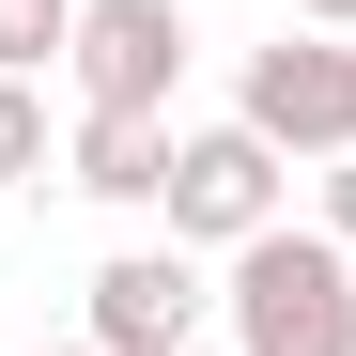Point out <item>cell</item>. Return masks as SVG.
<instances>
[{
  "label": "cell",
  "mask_w": 356,
  "mask_h": 356,
  "mask_svg": "<svg viewBox=\"0 0 356 356\" xmlns=\"http://www.w3.org/2000/svg\"><path fill=\"white\" fill-rule=\"evenodd\" d=\"M217 325H232V356H356V248L310 217V232H248L232 248V279H217Z\"/></svg>",
  "instance_id": "6da1fadb"
},
{
  "label": "cell",
  "mask_w": 356,
  "mask_h": 356,
  "mask_svg": "<svg viewBox=\"0 0 356 356\" xmlns=\"http://www.w3.org/2000/svg\"><path fill=\"white\" fill-rule=\"evenodd\" d=\"M232 124H248L264 155H356V47L341 31H279V47H248V93H232Z\"/></svg>",
  "instance_id": "7a4b0ae2"
},
{
  "label": "cell",
  "mask_w": 356,
  "mask_h": 356,
  "mask_svg": "<svg viewBox=\"0 0 356 356\" xmlns=\"http://www.w3.org/2000/svg\"><path fill=\"white\" fill-rule=\"evenodd\" d=\"M279 186H294V155H264L248 124H186V140H170V248H248V232H279Z\"/></svg>",
  "instance_id": "3957f363"
},
{
  "label": "cell",
  "mask_w": 356,
  "mask_h": 356,
  "mask_svg": "<svg viewBox=\"0 0 356 356\" xmlns=\"http://www.w3.org/2000/svg\"><path fill=\"white\" fill-rule=\"evenodd\" d=\"M202 325H217L202 248H108L93 294H78V341L93 356H202Z\"/></svg>",
  "instance_id": "277c9868"
},
{
  "label": "cell",
  "mask_w": 356,
  "mask_h": 356,
  "mask_svg": "<svg viewBox=\"0 0 356 356\" xmlns=\"http://www.w3.org/2000/svg\"><path fill=\"white\" fill-rule=\"evenodd\" d=\"M78 108H155L186 93V0H78V47H63Z\"/></svg>",
  "instance_id": "5b68a950"
},
{
  "label": "cell",
  "mask_w": 356,
  "mask_h": 356,
  "mask_svg": "<svg viewBox=\"0 0 356 356\" xmlns=\"http://www.w3.org/2000/svg\"><path fill=\"white\" fill-rule=\"evenodd\" d=\"M170 140H186V124H155V108H78L63 186H78V202H108V217H140V202H170Z\"/></svg>",
  "instance_id": "8992f818"
},
{
  "label": "cell",
  "mask_w": 356,
  "mask_h": 356,
  "mask_svg": "<svg viewBox=\"0 0 356 356\" xmlns=\"http://www.w3.org/2000/svg\"><path fill=\"white\" fill-rule=\"evenodd\" d=\"M78 47V0H0V78H47Z\"/></svg>",
  "instance_id": "52a82bcc"
},
{
  "label": "cell",
  "mask_w": 356,
  "mask_h": 356,
  "mask_svg": "<svg viewBox=\"0 0 356 356\" xmlns=\"http://www.w3.org/2000/svg\"><path fill=\"white\" fill-rule=\"evenodd\" d=\"M16 186H47V93L0 78V202H16Z\"/></svg>",
  "instance_id": "ba28073f"
},
{
  "label": "cell",
  "mask_w": 356,
  "mask_h": 356,
  "mask_svg": "<svg viewBox=\"0 0 356 356\" xmlns=\"http://www.w3.org/2000/svg\"><path fill=\"white\" fill-rule=\"evenodd\" d=\"M325 232L356 248V155H325Z\"/></svg>",
  "instance_id": "9c48e42d"
},
{
  "label": "cell",
  "mask_w": 356,
  "mask_h": 356,
  "mask_svg": "<svg viewBox=\"0 0 356 356\" xmlns=\"http://www.w3.org/2000/svg\"><path fill=\"white\" fill-rule=\"evenodd\" d=\"M294 31H356V0H294Z\"/></svg>",
  "instance_id": "30bf717a"
},
{
  "label": "cell",
  "mask_w": 356,
  "mask_h": 356,
  "mask_svg": "<svg viewBox=\"0 0 356 356\" xmlns=\"http://www.w3.org/2000/svg\"><path fill=\"white\" fill-rule=\"evenodd\" d=\"M47 356H93V341H47Z\"/></svg>",
  "instance_id": "8fae6325"
},
{
  "label": "cell",
  "mask_w": 356,
  "mask_h": 356,
  "mask_svg": "<svg viewBox=\"0 0 356 356\" xmlns=\"http://www.w3.org/2000/svg\"><path fill=\"white\" fill-rule=\"evenodd\" d=\"M202 356H232V341H202Z\"/></svg>",
  "instance_id": "7c38bea8"
}]
</instances>
